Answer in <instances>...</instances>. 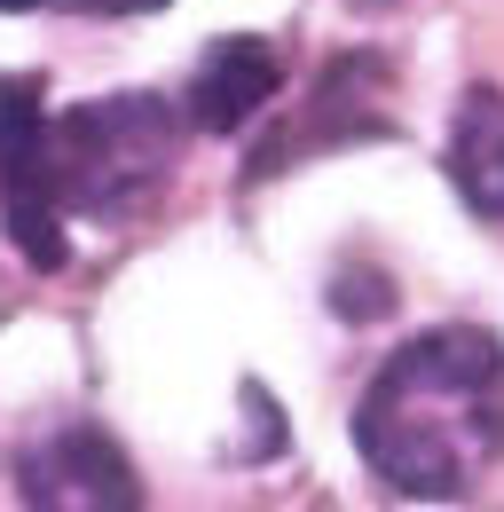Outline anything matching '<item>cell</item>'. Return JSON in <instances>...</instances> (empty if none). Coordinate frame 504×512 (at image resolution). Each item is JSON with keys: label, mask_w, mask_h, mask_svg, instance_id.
Here are the masks:
<instances>
[{"label": "cell", "mask_w": 504, "mask_h": 512, "mask_svg": "<svg viewBox=\"0 0 504 512\" xmlns=\"http://www.w3.org/2000/svg\"><path fill=\"white\" fill-rule=\"evenodd\" d=\"M0 221L32 268H63V197L48 174V95L32 71H0Z\"/></svg>", "instance_id": "cell-3"}, {"label": "cell", "mask_w": 504, "mask_h": 512, "mask_svg": "<svg viewBox=\"0 0 504 512\" xmlns=\"http://www.w3.org/2000/svg\"><path fill=\"white\" fill-rule=\"evenodd\" d=\"M16 489L32 512H142V481L126 449L95 426H63L16 457Z\"/></svg>", "instance_id": "cell-5"}, {"label": "cell", "mask_w": 504, "mask_h": 512, "mask_svg": "<svg viewBox=\"0 0 504 512\" xmlns=\"http://www.w3.org/2000/svg\"><path fill=\"white\" fill-rule=\"evenodd\" d=\"M276 87H284V64H276V48L268 40H213L197 71H189V95H182V119L205 134H245V119H260L268 103H276Z\"/></svg>", "instance_id": "cell-6"}, {"label": "cell", "mask_w": 504, "mask_h": 512, "mask_svg": "<svg viewBox=\"0 0 504 512\" xmlns=\"http://www.w3.org/2000/svg\"><path fill=\"white\" fill-rule=\"evenodd\" d=\"M79 16H142V8H166V0H63Z\"/></svg>", "instance_id": "cell-8"}, {"label": "cell", "mask_w": 504, "mask_h": 512, "mask_svg": "<svg viewBox=\"0 0 504 512\" xmlns=\"http://www.w3.org/2000/svg\"><path fill=\"white\" fill-rule=\"evenodd\" d=\"M355 449L410 505H457L504 457V347L481 323H449L378 363L355 402Z\"/></svg>", "instance_id": "cell-1"}, {"label": "cell", "mask_w": 504, "mask_h": 512, "mask_svg": "<svg viewBox=\"0 0 504 512\" xmlns=\"http://www.w3.org/2000/svg\"><path fill=\"white\" fill-rule=\"evenodd\" d=\"M182 103L166 95H95L48 119V174H56L63 213L119 221L158 190L182 158Z\"/></svg>", "instance_id": "cell-2"}, {"label": "cell", "mask_w": 504, "mask_h": 512, "mask_svg": "<svg viewBox=\"0 0 504 512\" xmlns=\"http://www.w3.org/2000/svg\"><path fill=\"white\" fill-rule=\"evenodd\" d=\"M441 166L465 197L473 221H504V87L473 79L449 111V142H441Z\"/></svg>", "instance_id": "cell-7"}, {"label": "cell", "mask_w": 504, "mask_h": 512, "mask_svg": "<svg viewBox=\"0 0 504 512\" xmlns=\"http://www.w3.org/2000/svg\"><path fill=\"white\" fill-rule=\"evenodd\" d=\"M378 95H386V56H371V48L331 56L323 79H315V95H308V111H300L292 127H276L245 158V182H268V174H284V166H300V158H323V150L394 134V119L378 111Z\"/></svg>", "instance_id": "cell-4"}, {"label": "cell", "mask_w": 504, "mask_h": 512, "mask_svg": "<svg viewBox=\"0 0 504 512\" xmlns=\"http://www.w3.org/2000/svg\"><path fill=\"white\" fill-rule=\"evenodd\" d=\"M0 8H48V0H0Z\"/></svg>", "instance_id": "cell-9"}]
</instances>
